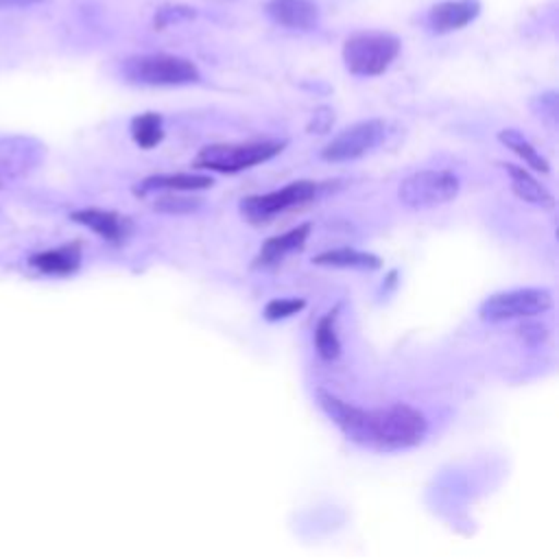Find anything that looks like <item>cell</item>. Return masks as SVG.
Here are the masks:
<instances>
[{"mask_svg":"<svg viewBox=\"0 0 559 559\" xmlns=\"http://www.w3.org/2000/svg\"><path fill=\"white\" fill-rule=\"evenodd\" d=\"M552 308V293L548 288L526 286L513 290H500L485 297L478 306V317L487 323H500L511 319H528L544 314Z\"/></svg>","mask_w":559,"mask_h":559,"instance_id":"52a82bcc","label":"cell"},{"mask_svg":"<svg viewBox=\"0 0 559 559\" xmlns=\"http://www.w3.org/2000/svg\"><path fill=\"white\" fill-rule=\"evenodd\" d=\"M129 131L133 142L142 148V151H151L157 144H162L164 140V116L159 111H142L138 116L131 118L129 122Z\"/></svg>","mask_w":559,"mask_h":559,"instance_id":"d6986e66","label":"cell"},{"mask_svg":"<svg viewBox=\"0 0 559 559\" xmlns=\"http://www.w3.org/2000/svg\"><path fill=\"white\" fill-rule=\"evenodd\" d=\"M480 0H441L428 9L426 26L437 35L454 33L472 24L480 15Z\"/></svg>","mask_w":559,"mask_h":559,"instance_id":"30bf717a","label":"cell"},{"mask_svg":"<svg viewBox=\"0 0 559 559\" xmlns=\"http://www.w3.org/2000/svg\"><path fill=\"white\" fill-rule=\"evenodd\" d=\"M386 138V122L380 118H367L358 120L345 129H341L323 148L319 151V157L323 162L341 164V162H354L365 157L367 153L376 151Z\"/></svg>","mask_w":559,"mask_h":559,"instance_id":"ba28073f","label":"cell"},{"mask_svg":"<svg viewBox=\"0 0 559 559\" xmlns=\"http://www.w3.org/2000/svg\"><path fill=\"white\" fill-rule=\"evenodd\" d=\"M498 142L507 146L513 155H518L524 162V168H531L535 173H550V162L535 148V144L520 133L518 129H500L498 131Z\"/></svg>","mask_w":559,"mask_h":559,"instance_id":"ac0fdd59","label":"cell"},{"mask_svg":"<svg viewBox=\"0 0 559 559\" xmlns=\"http://www.w3.org/2000/svg\"><path fill=\"white\" fill-rule=\"evenodd\" d=\"M312 264L319 266H332V269H358V271H378L382 266V258L354 249V247H336V249H325L317 255H312Z\"/></svg>","mask_w":559,"mask_h":559,"instance_id":"2e32d148","label":"cell"},{"mask_svg":"<svg viewBox=\"0 0 559 559\" xmlns=\"http://www.w3.org/2000/svg\"><path fill=\"white\" fill-rule=\"evenodd\" d=\"M201 205L199 199L190 197H179V192H168L155 201V210L166 212V214H190Z\"/></svg>","mask_w":559,"mask_h":559,"instance_id":"603a6c76","label":"cell"},{"mask_svg":"<svg viewBox=\"0 0 559 559\" xmlns=\"http://www.w3.org/2000/svg\"><path fill=\"white\" fill-rule=\"evenodd\" d=\"M531 107H533V111H535L539 118L548 120L550 124L557 122V111H559V107H557V92L537 94V96L531 100Z\"/></svg>","mask_w":559,"mask_h":559,"instance_id":"cb8c5ba5","label":"cell"},{"mask_svg":"<svg viewBox=\"0 0 559 559\" xmlns=\"http://www.w3.org/2000/svg\"><path fill=\"white\" fill-rule=\"evenodd\" d=\"M286 144H288L286 140H271V138L247 140V142H216V144L203 146L194 155L192 166L210 173L234 175L277 157L286 148Z\"/></svg>","mask_w":559,"mask_h":559,"instance_id":"277c9868","label":"cell"},{"mask_svg":"<svg viewBox=\"0 0 559 559\" xmlns=\"http://www.w3.org/2000/svg\"><path fill=\"white\" fill-rule=\"evenodd\" d=\"M197 17V9L188 4H162L155 15H153V26L155 28H166L173 24L190 22Z\"/></svg>","mask_w":559,"mask_h":559,"instance_id":"44dd1931","label":"cell"},{"mask_svg":"<svg viewBox=\"0 0 559 559\" xmlns=\"http://www.w3.org/2000/svg\"><path fill=\"white\" fill-rule=\"evenodd\" d=\"M120 74L127 83L146 87H181L201 81L194 61L170 52H142L122 59Z\"/></svg>","mask_w":559,"mask_h":559,"instance_id":"7a4b0ae2","label":"cell"},{"mask_svg":"<svg viewBox=\"0 0 559 559\" xmlns=\"http://www.w3.org/2000/svg\"><path fill=\"white\" fill-rule=\"evenodd\" d=\"M502 168L509 175L511 190L520 201H524L533 207H539V210L555 207V194L528 168H524L520 164H511V162H504Z\"/></svg>","mask_w":559,"mask_h":559,"instance_id":"9a60e30c","label":"cell"},{"mask_svg":"<svg viewBox=\"0 0 559 559\" xmlns=\"http://www.w3.org/2000/svg\"><path fill=\"white\" fill-rule=\"evenodd\" d=\"M44 0H0V9H26L33 4H39Z\"/></svg>","mask_w":559,"mask_h":559,"instance_id":"484cf974","label":"cell"},{"mask_svg":"<svg viewBox=\"0 0 559 559\" xmlns=\"http://www.w3.org/2000/svg\"><path fill=\"white\" fill-rule=\"evenodd\" d=\"M461 179L445 168H424L406 175L397 186V201L408 210H430L454 201Z\"/></svg>","mask_w":559,"mask_h":559,"instance_id":"5b68a950","label":"cell"},{"mask_svg":"<svg viewBox=\"0 0 559 559\" xmlns=\"http://www.w3.org/2000/svg\"><path fill=\"white\" fill-rule=\"evenodd\" d=\"M266 17L288 31H312L319 26L321 9L314 0H266Z\"/></svg>","mask_w":559,"mask_h":559,"instance_id":"8fae6325","label":"cell"},{"mask_svg":"<svg viewBox=\"0 0 559 559\" xmlns=\"http://www.w3.org/2000/svg\"><path fill=\"white\" fill-rule=\"evenodd\" d=\"M214 186V177L205 173L177 170V173H155L135 183L133 192L146 197L151 192H199Z\"/></svg>","mask_w":559,"mask_h":559,"instance_id":"7c38bea8","label":"cell"},{"mask_svg":"<svg viewBox=\"0 0 559 559\" xmlns=\"http://www.w3.org/2000/svg\"><path fill=\"white\" fill-rule=\"evenodd\" d=\"M70 218L74 223L87 227L90 231H94L96 236H100L103 240H107L111 245H122L133 231L131 218L120 212H114V210L81 207V210H74L70 214Z\"/></svg>","mask_w":559,"mask_h":559,"instance_id":"9c48e42d","label":"cell"},{"mask_svg":"<svg viewBox=\"0 0 559 559\" xmlns=\"http://www.w3.org/2000/svg\"><path fill=\"white\" fill-rule=\"evenodd\" d=\"M334 124V111L332 107H317L308 120V133H328Z\"/></svg>","mask_w":559,"mask_h":559,"instance_id":"d4e9b609","label":"cell"},{"mask_svg":"<svg viewBox=\"0 0 559 559\" xmlns=\"http://www.w3.org/2000/svg\"><path fill=\"white\" fill-rule=\"evenodd\" d=\"M402 50V39L389 31H356L345 37L341 59L352 76L371 79L384 74Z\"/></svg>","mask_w":559,"mask_h":559,"instance_id":"3957f363","label":"cell"},{"mask_svg":"<svg viewBox=\"0 0 559 559\" xmlns=\"http://www.w3.org/2000/svg\"><path fill=\"white\" fill-rule=\"evenodd\" d=\"M426 417L408 404L367 411L365 445L376 450H406L426 437Z\"/></svg>","mask_w":559,"mask_h":559,"instance_id":"6da1fadb","label":"cell"},{"mask_svg":"<svg viewBox=\"0 0 559 559\" xmlns=\"http://www.w3.org/2000/svg\"><path fill=\"white\" fill-rule=\"evenodd\" d=\"M338 312H341V304L330 308L317 321V328H314V347L323 360H334L341 356V341H338V332H336Z\"/></svg>","mask_w":559,"mask_h":559,"instance_id":"ffe728a7","label":"cell"},{"mask_svg":"<svg viewBox=\"0 0 559 559\" xmlns=\"http://www.w3.org/2000/svg\"><path fill=\"white\" fill-rule=\"evenodd\" d=\"M304 308H306V299H301V297H277V299L266 301L262 314L266 321H282V319H288V317L301 312Z\"/></svg>","mask_w":559,"mask_h":559,"instance_id":"7402d4cb","label":"cell"},{"mask_svg":"<svg viewBox=\"0 0 559 559\" xmlns=\"http://www.w3.org/2000/svg\"><path fill=\"white\" fill-rule=\"evenodd\" d=\"M39 159V146L28 138H0V170L13 175L26 170Z\"/></svg>","mask_w":559,"mask_h":559,"instance_id":"e0dca14e","label":"cell"},{"mask_svg":"<svg viewBox=\"0 0 559 559\" xmlns=\"http://www.w3.org/2000/svg\"><path fill=\"white\" fill-rule=\"evenodd\" d=\"M310 231H312V223H299V225L290 227L288 231H284V234H280V236L266 238V240L260 245V249H258V253H255L251 266H253V269L275 266L277 262H282V260L288 258L290 253L301 251V249L306 247L308 238H310Z\"/></svg>","mask_w":559,"mask_h":559,"instance_id":"4fadbf2b","label":"cell"},{"mask_svg":"<svg viewBox=\"0 0 559 559\" xmlns=\"http://www.w3.org/2000/svg\"><path fill=\"white\" fill-rule=\"evenodd\" d=\"M321 190H323V183H319V181L297 179L277 190L245 197L238 205V212L242 214L245 221L260 225V223L275 218L277 214H284L293 207H299V205L317 199Z\"/></svg>","mask_w":559,"mask_h":559,"instance_id":"8992f818","label":"cell"},{"mask_svg":"<svg viewBox=\"0 0 559 559\" xmlns=\"http://www.w3.org/2000/svg\"><path fill=\"white\" fill-rule=\"evenodd\" d=\"M0 186H2V179H0Z\"/></svg>","mask_w":559,"mask_h":559,"instance_id":"4316f807","label":"cell"},{"mask_svg":"<svg viewBox=\"0 0 559 559\" xmlns=\"http://www.w3.org/2000/svg\"><path fill=\"white\" fill-rule=\"evenodd\" d=\"M83 262V251L81 242H66L46 251H37L28 258V264L44 273V275H55V277H68L74 275L81 269Z\"/></svg>","mask_w":559,"mask_h":559,"instance_id":"5bb4252c","label":"cell"}]
</instances>
